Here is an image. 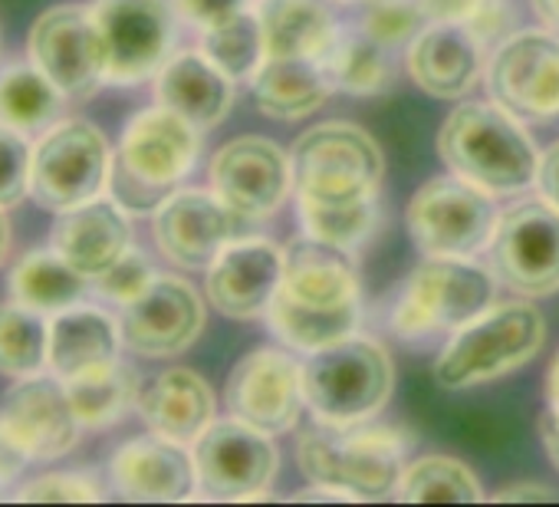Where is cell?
Listing matches in <instances>:
<instances>
[{"label": "cell", "instance_id": "obj_1", "mask_svg": "<svg viewBox=\"0 0 559 507\" xmlns=\"http://www.w3.org/2000/svg\"><path fill=\"white\" fill-rule=\"evenodd\" d=\"M266 317L280 340L304 353L353 337L359 327V278L346 247L310 234L297 240L287 250L284 284Z\"/></svg>", "mask_w": 559, "mask_h": 507}, {"label": "cell", "instance_id": "obj_2", "mask_svg": "<svg viewBox=\"0 0 559 507\" xmlns=\"http://www.w3.org/2000/svg\"><path fill=\"white\" fill-rule=\"evenodd\" d=\"M438 155L457 178L490 194L530 188L539 165L526 129L497 103H461L451 109L438 132Z\"/></svg>", "mask_w": 559, "mask_h": 507}, {"label": "cell", "instance_id": "obj_3", "mask_svg": "<svg viewBox=\"0 0 559 507\" xmlns=\"http://www.w3.org/2000/svg\"><path fill=\"white\" fill-rule=\"evenodd\" d=\"M201 152V129L171 113L168 106L142 109L129 119L119 155L112 162V201L129 214L155 211L178 191L181 178L194 168Z\"/></svg>", "mask_w": 559, "mask_h": 507}, {"label": "cell", "instance_id": "obj_4", "mask_svg": "<svg viewBox=\"0 0 559 507\" xmlns=\"http://www.w3.org/2000/svg\"><path fill=\"white\" fill-rule=\"evenodd\" d=\"M405 438L385 425H330L300 435V471L310 484L336 487L346 500H379L402 481Z\"/></svg>", "mask_w": 559, "mask_h": 507}, {"label": "cell", "instance_id": "obj_5", "mask_svg": "<svg viewBox=\"0 0 559 507\" xmlns=\"http://www.w3.org/2000/svg\"><path fill=\"white\" fill-rule=\"evenodd\" d=\"M300 208L376 204L382 185V149L353 122H323L300 135L290 155Z\"/></svg>", "mask_w": 559, "mask_h": 507}, {"label": "cell", "instance_id": "obj_6", "mask_svg": "<svg viewBox=\"0 0 559 507\" xmlns=\"http://www.w3.org/2000/svg\"><path fill=\"white\" fill-rule=\"evenodd\" d=\"M546 340L543 314L523 300L490 304L484 314L454 330L435 363V379L444 389H471L500 379L530 363Z\"/></svg>", "mask_w": 559, "mask_h": 507}, {"label": "cell", "instance_id": "obj_7", "mask_svg": "<svg viewBox=\"0 0 559 507\" xmlns=\"http://www.w3.org/2000/svg\"><path fill=\"white\" fill-rule=\"evenodd\" d=\"M392 386H395V369L389 350L356 333L307 353L304 363V392L317 422H330V425L369 422L389 402Z\"/></svg>", "mask_w": 559, "mask_h": 507}, {"label": "cell", "instance_id": "obj_8", "mask_svg": "<svg viewBox=\"0 0 559 507\" xmlns=\"http://www.w3.org/2000/svg\"><path fill=\"white\" fill-rule=\"evenodd\" d=\"M490 191L451 175L425 181L408 201V231L428 258H474L497 231Z\"/></svg>", "mask_w": 559, "mask_h": 507}, {"label": "cell", "instance_id": "obj_9", "mask_svg": "<svg viewBox=\"0 0 559 507\" xmlns=\"http://www.w3.org/2000/svg\"><path fill=\"white\" fill-rule=\"evenodd\" d=\"M112 175L106 135L86 119H67L40 132L31 158V194L47 211H70L99 198Z\"/></svg>", "mask_w": 559, "mask_h": 507}, {"label": "cell", "instance_id": "obj_10", "mask_svg": "<svg viewBox=\"0 0 559 507\" xmlns=\"http://www.w3.org/2000/svg\"><path fill=\"white\" fill-rule=\"evenodd\" d=\"M493 274L471 258H428L412 274L392 327L408 340L435 330H457L493 304Z\"/></svg>", "mask_w": 559, "mask_h": 507}, {"label": "cell", "instance_id": "obj_11", "mask_svg": "<svg viewBox=\"0 0 559 507\" xmlns=\"http://www.w3.org/2000/svg\"><path fill=\"white\" fill-rule=\"evenodd\" d=\"M31 63L67 96L90 99L106 83V44L93 8H50L27 37Z\"/></svg>", "mask_w": 559, "mask_h": 507}, {"label": "cell", "instance_id": "obj_12", "mask_svg": "<svg viewBox=\"0 0 559 507\" xmlns=\"http://www.w3.org/2000/svg\"><path fill=\"white\" fill-rule=\"evenodd\" d=\"M191 455L198 468V487L214 500L266 497L280 464L273 438L234 415L211 422L191 445Z\"/></svg>", "mask_w": 559, "mask_h": 507}, {"label": "cell", "instance_id": "obj_13", "mask_svg": "<svg viewBox=\"0 0 559 507\" xmlns=\"http://www.w3.org/2000/svg\"><path fill=\"white\" fill-rule=\"evenodd\" d=\"M106 44V83L135 86L171 57L175 4L168 0H99L93 8Z\"/></svg>", "mask_w": 559, "mask_h": 507}, {"label": "cell", "instance_id": "obj_14", "mask_svg": "<svg viewBox=\"0 0 559 507\" xmlns=\"http://www.w3.org/2000/svg\"><path fill=\"white\" fill-rule=\"evenodd\" d=\"M490 261L497 278L526 297L559 291V208L523 201L500 214L490 237Z\"/></svg>", "mask_w": 559, "mask_h": 507}, {"label": "cell", "instance_id": "obj_15", "mask_svg": "<svg viewBox=\"0 0 559 507\" xmlns=\"http://www.w3.org/2000/svg\"><path fill=\"white\" fill-rule=\"evenodd\" d=\"M487 90L516 119L559 116V37L523 31L500 40L487 67Z\"/></svg>", "mask_w": 559, "mask_h": 507}, {"label": "cell", "instance_id": "obj_16", "mask_svg": "<svg viewBox=\"0 0 559 507\" xmlns=\"http://www.w3.org/2000/svg\"><path fill=\"white\" fill-rule=\"evenodd\" d=\"M224 399L234 418L266 435L290 432L307 405L304 363L284 350H253L227 376Z\"/></svg>", "mask_w": 559, "mask_h": 507}, {"label": "cell", "instance_id": "obj_17", "mask_svg": "<svg viewBox=\"0 0 559 507\" xmlns=\"http://www.w3.org/2000/svg\"><path fill=\"white\" fill-rule=\"evenodd\" d=\"M0 428L27 461H57L80 441V418L60 376H27L4 396Z\"/></svg>", "mask_w": 559, "mask_h": 507}, {"label": "cell", "instance_id": "obj_18", "mask_svg": "<svg viewBox=\"0 0 559 507\" xmlns=\"http://www.w3.org/2000/svg\"><path fill=\"white\" fill-rule=\"evenodd\" d=\"M290 181L287 152L260 135H240L211 158V188L237 217H270L287 201Z\"/></svg>", "mask_w": 559, "mask_h": 507}, {"label": "cell", "instance_id": "obj_19", "mask_svg": "<svg viewBox=\"0 0 559 507\" xmlns=\"http://www.w3.org/2000/svg\"><path fill=\"white\" fill-rule=\"evenodd\" d=\"M122 343L148 359L185 353L204 330V304L181 278H155L142 297L122 307Z\"/></svg>", "mask_w": 559, "mask_h": 507}, {"label": "cell", "instance_id": "obj_20", "mask_svg": "<svg viewBox=\"0 0 559 507\" xmlns=\"http://www.w3.org/2000/svg\"><path fill=\"white\" fill-rule=\"evenodd\" d=\"M152 234L165 258L178 268L201 271L234 240L237 214L214 191H175L152 211Z\"/></svg>", "mask_w": 559, "mask_h": 507}, {"label": "cell", "instance_id": "obj_21", "mask_svg": "<svg viewBox=\"0 0 559 507\" xmlns=\"http://www.w3.org/2000/svg\"><path fill=\"white\" fill-rule=\"evenodd\" d=\"M287 254L273 240L247 237L230 240L217 261L207 268V297L214 310L230 320H253L270 310L280 284H284Z\"/></svg>", "mask_w": 559, "mask_h": 507}, {"label": "cell", "instance_id": "obj_22", "mask_svg": "<svg viewBox=\"0 0 559 507\" xmlns=\"http://www.w3.org/2000/svg\"><path fill=\"white\" fill-rule=\"evenodd\" d=\"M109 481L119 497L135 504H175L198 494L194 455L155 432L119 445L109 461Z\"/></svg>", "mask_w": 559, "mask_h": 507}, {"label": "cell", "instance_id": "obj_23", "mask_svg": "<svg viewBox=\"0 0 559 507\" xmlns=\"http://www.w3.org/2000/svg\"><path fill=\"white\" fill-rule=\"evenodd\" d=\"M126 214L129 211L119 201L93 198L86 204L60 211L50 240L80 274L96 281L132 247V224Z\"/></svg>", "mask_w": 559, "mask_h": 507}, {"label": "cell", "instance_id": "obj_24", "mask_svg": "<svg viewBox=\"0 0 559 507\" xmlns=\"http://www.w3.org/2000/svg\"><path fill=\"white\" fill-rule=\"evenodd\" d=\"M480 40L464 24H428L408 44V73L435 99H461L480 76Z\"/></svg>", "mask_w": 559, "mask_h": 507}, {"label": "cell", "instance_id": "obj_25", "mask_svg": "<svg viewBox=\"0 0 559 507\" xmlns=\"http://www.w3.org/2000/svg\"><path fill=\"white\" fill-rule=\"evenodd\" d=\"M139 415L148 432L194 445L214 422V392L194 369H165L139 389Z\"/></svg>", "mask_w": 559, "mask_h": 507}, {"label": "cell", "instance_id": "obj_26", "mask_svg": "<svg viewBox=\"0 0 559 507\" xmlns=\"http://www.w3.org/2000/svg\"><path fill=\"white\" fill-rule=\"evenodd\" d=\"M155 99L188 119L191 126L214 129L230 103H234V80L221 73L204 54H175L155 76Z\"/></svg>", "mask_w": 559, "mask_h": 507}, {"label": "cell", "instance_id": "obj_27", "mask_svg": "<svg viewBox=\"0 0 559 507\" xmlns=\"http://www.w3.org/2000/svg\"><path fill=\"white\" fill-rule=\"evenodd\" d=\"M122 330L99 307H67L50 320V359L47 369L63 382L90 369L109 366L119 359Z\"/></svg>", "mask_w": 559, "mask_h": 507}, {"label": "cell", "instance_id": "obj_28", "mask_svg": "<svg viewBox=\"0 0 559 507\" xmlns=\"http://www.w3.org/2000/svg\"><path fill=\"white\" fill-rule=\"evenodd\" d=\"M333 80L323 60L266 57L250 80L253 103L273 119H304L330 99Z\"/></svg>", "mask_w": 559, "mask_h": 507}, {"label": "cell", "instance_id": "obj_29", "mask_svg": "<svg viewBox=\"0 0 559 507\" xmlns=\"http://www.w3.org/2000/svg\"><path fill=\"white\" fill-rule=\"evenodd\" d=\"M263 37L266 57H307L323 63L340 40L320 0H270L263 11Z\"/></svg>", "mask_w": 559, "mask_h": 507}, {"label": "cell", "instance_id": "obj_30", "mask_svg": "<svg viewBox=\"0 0 559 507\" xmlns=\"http://www.w3.org/2000/svg\"><path fill=\"white\" fill-rule=\"evenodd\" d=\"M90 278L80 274L57 247L31 250L11 271V297L37 314H60L83 300Z\"/></svg>", "mask_w": 559, "mask_h": 507}, {"label": "cell", "instance_id": "obj_31", "mask_svg": "<svg viewBox=\"0 0 559 507\" xmlns=\"http://www.w3.org/2000/svg\"><path fill=\"white\" fill-rule=\"evenodd\" d=\"M139 389L135 369L119 359L67 379V392L83 428H112L139 402Z\"/></svg>", "mask_w": 559, "mask_h": 507}, {"label": "cell", "instance_id": "obj_32", "mask_svg": "<svg viewBox=\"0 0 559 507\" xmlns=\"http://www.w3.org/2000/svg\"><path fill=\"white\" fill-rule=\"evenodd\" d=\"M67 96L31 63V67H11L0 73V122L37 135L60 122Z\"/></svg>", "mask_w": 559, "mask_h": 507}, {"label": "cell", "instance_id": "obj_33", "mask_svg": "<svg viewBox=\"0 0 559 507\" xmlns=\"http://www.w3.org/2000/svg\"><path fill=\"white\" fill-rule=\"evenodd\" d=\"M201 54L227 73L234 83L253 80L260 63L266 60V37H263V17L253 11H237L211 27L201 31Z\"/></svg>", "mask_w": 559, "mask_h": 507}, {"label": "cell", "instance_id": "obj_34", "mask_svg": "<svg viewBox=\"0 0 559 507\" xmlns=\"http://www.w3.org/2000/svg\"><path fill=\"white\" fill-rule=\"evenodd\" d=\"M50 320L24 304H0V376L27 379L47 369Z\"/></svg>", "mask_w": 559, "mask_h": 507}, {"label": "cell", "instance_id": "obj_35", "mask_svg": "<svg viewBox=\"0 0 559 507\" xmlns=\"http://www.w3.org/2000/svg\"><path fill=\"white\" fill-rule=\"evenodd\" d=\"M395 497L405 504H477L484 491L474 471L457 458L428 455L402 471Z\"/></svg>", "mask_w": 559, "mask_h": 507}, {"label": "cell", "instance_id": "obj_36", "mask_svg": "<svg viewBox=\"0 0 559 507\" xmlns=\"http://www.w3.org/2000/svg\"><path fill=\"white\" fill-rule=\"evenodd\" d=\"M326 70H330L333 86L353 96H376L389 86V76H392L385 47L369 40L366 34L336 40L326 57Z\"/></svg>", "mask_w": 559, "mask_h": 507}, {"label": "cell", "instance_id": "obj_37", "mask_svg": "<svg viewBox=\"0 0 559 507\" xmlns=\"http://www.w3.org/2000/svg\"><path fill=\"white\" fill-rule=\"evenodd\" d=\"M425 14L415 0H372V8L362 14V34L376 44L405 47L425 31Z\"/></svg>", "mask_w": 559, "mask_h": 507}, {"label": "cell", "instance_id": "obj_38", "mask_svg": "<svg viewBox=\"0 0 559 507\" xmlns=\"http://www.w3.org/2000/svg\"><path fill=\"white\" fill-rule=\"evenodd\" d=\"M304 227L310 237H320L326 244L353 247L362 240L376 224V204H356V208H300Z\"/></svg>", "mask_w": 559, "mask_h": 507}, {"label": "cell", "instance_id": "obj_39", "mask_svg": "<svg viewBox=\"0 0 559 507\" xmlns=\"http://www.w3.org/2000/svg\"><path fill=\"white\" fill-rule=\"evenodd\" d=\"M14 497L24 504H96L103 500V487L86 471H50L27 481Z\"/></svg>", "mask_w": 559, "mask_h": 507}, {"label": "cell", "instance_id": "obj_40", "mask_svg": "<svg viewBox=\"0 0 559 507\" xmlns=\"http://www.w3.org/2000/svg\"><path fill=\"white\" fill-rule=\"evenodd\" d=\"M31 158L27 135L0 122V208H14L31 194Z\"/></svg>", "mask_w": 559, "mask_h": 507}, {"label": "cell", "instance_id": "obj_41", "mask_svg": "<svg viewBox=\"0 0 559 507\" xmlns=\"http://www.w3.org/2000/svg\"><path fill=\"white\" fill-rule=\"evenodd\" d=\"M155 281V271H152V261L145 258L142 250H135V247H129L122 258L109 268V271H103L93 284H96V291L106 297V300H112V304H132L135 297H142L145 291H148V284Z\"/></svg>", "mask_w": 559, "mask_h": 507}, {"label": "cell", "instance_id": "obj_42", "mask_svg": "<svg viewBox=\"0 0 559 507\" xmlns=\"http://www.w3.org/2000/svg\"><path fill=\"white\" fill-rule=\"evenodd\" d=\"M175 4V14H181L188 24H194L198 31L237 14L247 8V0H171Z\"/></svg>", "mask_w": 559, "mask_h": 507}, {"label": "cell", "instance_id": "obj_43", "mask_svg": "<svg viewBox=\"0 0 559 507\" xmlns=\"http://www.w3.org/2000/svg\"><path fill=\"white\" fill-rule=\"evenodd\" d=\"M510 24H513V14L507 11L503 0H484V4L477 8V14H474L464 27H467V31L480 40V47H484V44H490V40H503L507 31H510Z\"/></svg>", "mask_w": 559, "mask_h": 507}, {"label": "cell", "instance_id": "obj_44", "mask_svg": "<svg viewBox=\"0 0 559 507\" xmlns=\"http://www.w3.org/2000/svg\"><path fill=\"white\" fill-rule=\"evenodd\" d=\"M431 24H467L484 0H415Z\"/></svg>", "mask_w": 559, "mask_h": 507}, {"label": "cell", "instance_id": "obj_45", "mask_svg": "<svg viewBox=\"0 0 559 507\" xmlns=\"http://www.w3.org/2000/svg\"><path fill=\"white\" fill-rule=\"evenodd\" d=\"M536 185H539L543 198H546L552 208H559V142L539 155V165H536Z\"/></svg>", "mask_w": 559, "mask_h": 507}, {"label": "cell", "instance_id": "obj_46", "mask_svg": "<svg viewBox=\"0 0 559 507\" xmlns=\"http://www.w3.org/2000/svg\"><path fill=\"white\" fill-rule=\"evenodd\" d=\"M493 500H559V491L556 487H546V484H526V481H520V484H510V487H500L497 494H493Z\"/></svg>", "mask_w": 559, "mask_h": 507}, {"label": "cell", "instance_id": "obj_47", "mask_svg": "<svg viewBox=\"0 0 559 507\" xmlns=\"http://www.w3.org/2000/svg\"><path fill=\"white\" fill-rule=\"evenodd\" d=\"M27 458L14 448V441L8 438V432L0 428V487H8L21 471H24Z\"/></svg>", "mask_w": 559, "mask_h": 507}, {"label": "cell", "instance_id": "obj_48", "mask_svg": "<svg viewBox=\"0 0 559 507\" xmlns=\"http://www.w3.org/2000/svg\"><path fill=\"white\" fill-rule=\"evenodd\" d=\"M539 438H543V448H546L549 461H552L556 471H559V405H549V409L539 415Z\"/></svg>", "mask_w": 559, "mask_h": 507}, {"label": "cell", "instance_id": "obj_49", "mask_svg": "<svg viewBox=\"0 0 559 507\" xmlns=\"http://www.w3.org/2000/svg\"><path fill=\"white\" fill-rule=\"evenodd\" d=\"M533 8L549 31H559V0H533Z\"/></svg>", "mask_w": 559, "mask_h": 507}, {"label": "cell", "instance_id": "obj_50", "mask_svg": "<svg viewBox=\"0 0 559 507\" xmlns=\"http://www.w3.org/2000/svg\"><path fill=\"white\" fill-rule=\"evenodd\" d=\"M8 254H11V221H8L4 208H0V264L8 261Z\"/></svg>", "mask_w": 559, "mask_h": 507}, {"label": "cell", "instance_id": "obj_51", "mask_svg": "<svg viewBox=\"0 0 559 507\" xmlns=\"http://www.w3.org/2000/svg\"><path fill=\"white\" fill-rule=\"evenodd\" d=\"M546 396H549V405H559V356L549 369V379H546Z\"/></svg>", "mask_w": 559, "mask_h": 507}, {"label": "cell", "instance_id": "obj_52", "mask_svg": "<svg viewBox=\"0 0 559 507\" xmlns=\"http://www.w3.org/2000/svg\"><path fill=\"white\" fill-rule=\"evenodd\" d=\"M340 4H359V0H340Z\"/></svg>", "mask_w": 559, "mask_h": 507}]
</instances>
